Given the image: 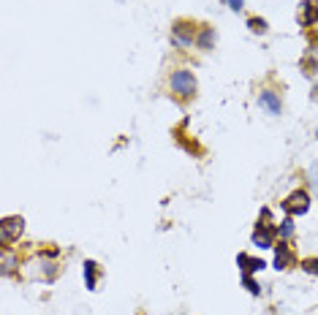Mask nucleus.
Wrapping results in <instances>:
<instances>
[{
    "instance_id": "obj_1",
    "label": "nucleus",
    "mask_w": 318,
    "mask_h": 315,
    "mask_svg": "<svg viewBox=\"0 0 318 315\" xmlns=\"http://www.w3.org/2000/svg\"><path fill=\"white\" fill-rule=\"evenodd\" d=\"M171 87H174L180 95H193V93H196V79H193V74H188V71H177V74L171 76Z\"/></svg>"
},
{
    "instance_id": "obj_2",
    "label": "nucleus",
    "mask_w": 318,
    "mask_h": 315,
    "mask_svg": "<svg viewBox=\"0 0 318 315\" xmlns=\"http://www.w3.org/2000/svg\"><path fill=\"white\" fill-rule=\"evenodd\" d=\"M19 234H22V217H8V220H3V226H0V239L3 242H11Z\"/></svg>"
},
{
    "instance_id": "obj_3",
    "label": "nucleus",
    "mask_w": 318,
    "mask_h": 315,
    "mask_svg": "<svg viewBox=\"0 0 318 315\" xmlns=\"http://www.w3.org/2000/svg\"><path fill=\"white\" fill-rule=\"evenodd\" d=\"M283 210L291 212V215H299V212L307 210V196L305 193H294L289 201H283Z\"/></svg>"
},
{
    "instance_id": "obj_4",
    "label": "nucleus",
    "mask_w": 318,
    "mask_h": 315,
    "mask_svg": "<svg viewBox=\"0 0 318 315\" xmlns=\"http://www.w3.org/2000/svg\"><path fill=\"white\" fill-rule=\"evenodd\" d=\"M272 228L269 226H264V228H259V231L253 234V239H256V245L259 247H272Z\"/></svg>"
},
{
    "instance_id": "obj_5",
    "label": "nucleus",
    "mask_w": 318,
    "mask_h": 315,
    "mask_svg": "<svg viewBox=\"0 0 318 315\" xmlns=\"http://www.w3.org/2000/svg\"><path fill=\"white\" fill-rule=\"evenodd\" d=\"M259 104H261V106H266V109H269L272 114H280V101L275 98V93H261Z\"/></svg>"
},
{
    "instance_id": "obj_6",
    "label": "nucleus",
    "mask_w": 318,
    "mask_h": 315,
    "mask_svg": "<svg viewBox=\"0 0 318 315\" xmlns=\"http://www.w3.org/2000/svg\"><path fill=\"white\" fill-rule=\"evenodd\" d=\"M275 263H277V269H286L291 263V250L286 245H280V250H277V258H275Z\"/></svg>"
},
{
    "instance_id": "obj_7",
    "label": "nucleus",
    "mask_w": 318,
    "mask_h": 315,
    "mask_svg": "<svg viewBox=\"0 0 318 315\" xmlns=\"http://www.w3.org/2000/svg\"><path fill=\"white\" fill-rule=\"evenodd\" d=\"M237 261L245 263V266H242V269H245V274H247V272H259V269H264V261H253V258H247V256H239Z\"/></svg>"
},
{
    "instance_id": "obj_8",
    "label": "nucleus",
    "mask_w": 318,
    "mask_h": 315,
    "mask_svg": "<svg viewBox=\"0 0 318 315\" xmlns=\"http://www.w3.org/2000/svg\"><path fill=\"white\" fill-rule=\"evenodd\" d=\"M84 274H87V288H95V263L93 261L84 263Z\"/></svg>"
},
{
    "instance_id": "obj_9",
    "label": "nucleus",
    "mask_w": 318,
    "mask_h": 315,
    "mask_svg": "<svg viewBox=\"0 0 318 315\" xmlns=\"http://www.w3.org/2000/svg\"><path fill=\"white\" fill-rule=\"evenodd\" d=\"M318 17V11H316V3H305V19L302 22H313V19Z\"/></svg>"
},
{
    "instance_id": "obj_10",
    "label": "nucleus",
    "mask_w": 318,
    "mask_h": 315,
    "mask_svg": "<svg viewBox=\"0 0 318 315\" xmlns=\"http://www.w3.org/2000/svg\"><path fill=\"white\" fill-rule=\"evenodd\" d=\"M250 27H253L256 33H264V30H266V25H264V19H250Z\"/></svg>"
},
{
    "instance_id": "obj_11",
    "label": "nucleus",
    "mask_w": 318,
    "mask_h": 315,
    "mask_svg": "<svg viewBox=\"0 0 318 315\" xmlns=\"http://www.w3.org/2000/svg\"><path fill=\"white\" fill-rule=\"evenodd\" d=\"M305 269L310 274H318V258H310V261H305Z\"/></svg>"
},
{
    "instance_id": "obj_12",
    "label": "nucleus",
    "mask_w": 318,
    "mask_h": 315,
    "mask_svg": "<svg viewBox=\"0 0 318 315\" xmlns=\"http://www.w3.org/2000/svg\"><path fill=\"white\" fill-rule=\"evenodd\" d=\"M291 231H294V226H291V220H286V223H283V236H291Z\"/></svg>"
},
{
    "instance_id": "obj_13",
    "label": "nucleus",
    "mask_w": 318,
    "mask_h": 315,
    "mask_svg": "<svg viewBox=\"0 0 318 315\" xmlns=\"http://www.w3.org/2000/svg\"><path fill=\"white\" fill-rule=\"evenodd\" d=\"M210 41H212V30H207V33L201 35V44H204V47H210Z\"/></svg>"
},
{
    "instance_id": "obj_14",
    "label": "nucleus",
    "mask_w": 318,
    "mask_h": 315,
    "mask_svg": "<svg viewBox=\"0 0 318 315\" xmlns=\"http://www.w3.org/2000/svg\"><path fill=\"white\" fill-rule=\"evenodd\" d=\"M229 3H231V8H234V11H239V8H242V0H229Z\"/></svg>"
}]
</instances>
